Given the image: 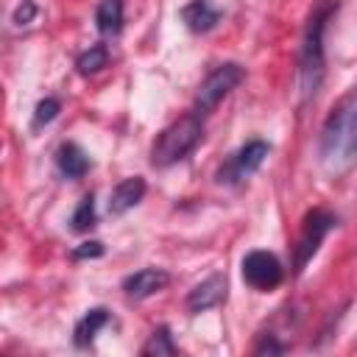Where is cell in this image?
I'll use <instances>...</instances> for the list:
<instances>
[{
	"label": "cell",
	"instance_id": "16",
	"mask_svg": "<svg viewBox=\"0 0 357 357\" xmlns=\"http://www.w3.org/2000/svg\"><path fill=\"white\" fill-rule=\"evenodd\" d=\"M106 64H109V47H106L103 42L89 45V47L75 59V67H78L81 75H95V73H100Z\"/></svg>",
	"mask_w": 357,
	"mask_h": 357
},
{
	"label": "cell",
	"instance_id": "8",
	"mask_svg": "<svg viewBox=\"0 0 357 357\" xmlns=\"http://www.w3.org/2000/svg\"><path fill=\"white\" fill-rule=\"evenodd\" d=\"M226 290H229L226 276H223V273H212V276H206L204 282H198V284L187 293L184 307H187L190 315H201V312H206V310L223 304V301H226Z\"/></svg>",
	"mask_w": 357,
	"mask_h": 357
},
{
	"label": "cell",
	"instance_id": "6",
	"mask_svg": "<svg viewBox=\"0 0 357 357\" xmlns=\"http://www.w3.org/2000/svg\"><path fill=\"white\" fill-rule=\"evenodd\" d=\"M268 153H271V145H268L265 139H248L245 145H240V148L218 167L215 181H218V184H226V187L243 184L245 178H251V176L262 167V162L268 159Z\"/></svg>",
	"mask_w": 357,
	"mask_h": 357
},
{
	"label": "cell",
	"instance_id": "11",
	"mask_svg": "<svg viewBox=\"0 0 357 357\" xmlns=\"http://www.w3.org/2000/svg\"><path fill=\"white\" fill-rule=\"evenodd\" d=\"M181 20L192 33H206L220 22V8H215L209 0H190L181 8Z\"/></svg>",
	"mask_w": 357,
	"mask_h": 357
},
{
	"label": "cell",
	"instance_id": "19",
	"mask_svg": "<svg viewBox=\"0 0 357 357\" xmlns=\"http://www.w3.org/2000/svg\"><path fill=\"white\" fill-rule=\"evenodd\" d=\"M36 14H39L36 3H33V0H22V3L14 8V14H11V22L22 28V25H31V22L36 20Z\"/></svg>",
	"mask_w": 357,
	"mask_h": 357
},
{
	"label": "cell",
	"instance_id": "18",
	"mask_svg": "<svg viewBox=\"0 0 357 357\" xmlns=\"http://www.w3.org/2000/svg\"><path fill=\"white\" fill-rule=\"evenodd\" d=\"M59 112H61V103H59L56 98H42V100L36 103V109H33L31 126H33V128H42V126L53 123V120L59 117Z\"/></svg>",
	"mask_w": 357,
	"mask_h": 357
},
{
	"label": "cell",
	"instance_id": "3",
	"mask_svg": "<svg viewBox=\"0 0 357 357\" xmlns=\"http://www.w3.org/2000/svg\"><path fill=\"white\" fill-rule=\"evenodd\" d=\"M201 137H204L201 114L190 112V114L173 120L153 139V145H151V165L153 167H170V165L181 162V159H187L195 151V145L201 142Z\"/></svg>",
	"mask_w": 357,
	"mask_h": 357
},
{
	"label": "cell",
	"instance_id": "17",
	"mask_svg": "<svg viewBox=\"0 0 357 357\" xmlns=\"http://www.w3.org/2000/svg\"><path fill=\"white\" fill-rule=\"evenodd\" d=\"M98 223V209H95V195H84L81 204L75 206L73 218H70V229L73 231H89L92 226Z\"/></svg>",
	"mask_w": 357,
	"mask_h": 357
},
{
	"label": "cell",
	"instance_id": "20",
	"mask_svg": "<svg viewBox=\"0 0 357 357\" xmlns=\"http://www.w3.org/2000/svg\"><path fill=\"white\" fill-rule=\"evenodd\" d=\"M103 243L100 240H86V243H81V245H75L73 248V259H98V257H103Z\"/></svg>",
	"mask_w": 357,
	"mask_h": 357
},
{
	"label": "cell",
	"instance_id": "21",
	"mask_svg": "<svg viewBox=\"0 0 357 357\" xmlns=\"http://www.w3.org/2000/svg\"><path fill=\"white\" fill-rule=\"evenodd\" d=\"M287 351V346L284 343H279L273 335H259V340H257V346H254V354H284Z\"/></svg>",
	"mask_w": 357,
	"mask_h": 357
},
{
	"label": "cell",
	"instance_id": "4",
	"mask_svg": "<svg viewBox=\"0 0 357 357\" xmlns=\"http://www.w3.org/2000/svg\"><path fill=\"white\" fill-rule=\"evenodd\" d=\"M337 226V215H332L329 209H310L307 215H304V220H301V231H298V240H296V245H293V273L298 276L304 268H307V262L318 254V248H321V243L326 240V234L332 231Z\"/></svg>",
	"mask_w": 357,
	"mask_h": 357
},
{
	"label": "cell",
	"instance_id": "5",
	"mask_svg": "<svg viewBox=\"0 0 357 357\" xmlns=\"http://www.w3.org/2000/svg\"><path fill=\"white\" fill-rule=\"evenodd\" d=\"M245 78V70L237 64V61H223V64H218L204 81H201V86H198V92H195V100H192V112L195 114H209L240 81Z\"/></svg>",
	"mask_w": 357,
	"mask_h": 357
},
{
	"label": "cell",
	"instance_id": "10",
	"mask_svg": "<svg viewBox=\"0 0 357 357\" xmlns=\"http://www.w3.org/2000/svg\"><path fill=\"white\" fill-rule=\"evenodd\" d=\"M145 198V178L142 176H128L123 178L112 192H109V215L120 218L128 209H134Z\"/></svg>",
	"mask_w": 357,
	"mask_h": 357
},
{
	"label": "cell",
	"instance_id": "13",
	"mask_svg": "<svg viewBox=\"0 0 357 357\" xmlns=\"http://www.w3.org/2000/svg\"><path fill=\"white\" fill-rule=\"evenodd\" d=\"M56 167H59V173H61L64 178H81V176H86V170L92 167V162H89V156L81 151V145H75V142H61V145L56 148Z\"/></svg>",
	"mask_w": 357,
	"mask_h": 357
},
{
	"label": "cell",
	"instance_id": "9",
	"mask_svg": "<svg viewBox=\"0 0 357 357\" xmlns=\"http://www.w3.org/2000/svg\"><path fill=\"white\" fill-rule=\"evenodd\" d=\"M170 284V273L162 271V268H139L134 273H128L123 279V293L134 301H142V298H151L156 293H162L165 287Z\"/></svg>",
	"mask_w": 357,
	"mask_h": 357
},
{
	"label": "cell",
	"instance_id": "2",
	"mask_svg": "<svg viewBox=\"0 0 357 357\" xmlns=\"http://www.w3.org/2000/svg\"><path fill=\"white\" fill-rule=\"evenodd\" d=\"M318 159L329 173H343L357 162V92L346 95L324 120Z\"/></svg>",
	"mask_w": 357,
	"mask_h": 357
},
{
	"label": "cell",
	"instance_id": "14",
	"mask_svg": "<svg viewBox=\"0 0 357 357\" xmlns=\"http://www.w3.org/2000/svg\"><path fill=\"white\" fill-rule=\"evenodd\" d=\"M123 0H100L95 8V28L103 36H117L123 31Z\"/></svg>",
	"mask_w": 357,
	"mask_h": 357
},
{
	"label": "cell",
	"instance_id": "7",
	"mask_svg": "<svg viewBox=\"0 0 357 357\" xmlns=\"http://www.w3.org/2000/svg\"><path fill=\"white\" fill-rule=\"evenodd\" d=\"M240 273H243V282L248 287L259 290V293H268V290L279 287L282 279H284V268H282L279 257L271 254V251H262V248H254L243 257Z\"/></svg>",
	"mask_w": 357,
	"mask_h": 357
},
{
	"label": "cell",
	"instance_id": "12",
	"mask_svg": "<svg viewBox=\"0 0 357 357\" xmlns=\"http://www.w3.org/2000/svg\"><path fill=\"white\" fill-rule=\"evenodd\" d=\"M109 321H112V315H109L106 307H92V310H86L84 318H78V324H75V329H73V343H75L78 349H89V346L95 343L98 332H100Z\"/></svg>",
	"mask_w": 357,
	"mask_h": 357
},
{
	"label": "cell",
	"instance_id": "15",
	"mask_svg": "<svg viewBox=\"0 0 357 357\" xmlns=\"http://www.w3.org/2000/svg\"><path fill=\"white\" fill-rule=\"evenodd\" d=\"M178 349H176V343H173V335H170V326H156L151 335H148V340H145V346L139 349V354L142 357H170V354H176Z\"/></svg>",
	"mask_w": 357,
	"mask_h": 357
},
{
	"label": "cell",
	"instance_id": "1",
	"mask_svg": "<svg viewBox=\"0 0 357 357\" xmlns=\"http://www.w3.org/2000/svg\"><path fill=\"white\" fill-rule=\"evenodd\" d=\"M340 8V0H318L304 22L301 31V45H298V70H296V84H298V98L307 103L310 98L318 95L324 75H326V50H324V33L335 11Z\"/></svg>",
	"mask_w": 357,
	"mask_h": 357
}]
</instances>
